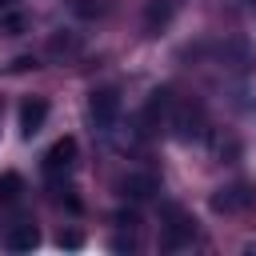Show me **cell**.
Instances as JSON below:
<instances>
[{
	"mask_svg": "<svg viewBox=\"0 0 256 256\" xmlns=\"http://www.w3.org/2000/svg\"><path fill=\"white\" fill-rule=\"evenodd\" d=\"M252 4H256V0H252Z\"/></svg>",
	"mask_w": 256,
	"mask_h": 256,
	"instance_id": "8fae6325",
	"label": "cell"
},
{
	"mask_svg": "<svg viewBox=\"0 0 256 256\" xmlns=\"http://www.w3.org/2000/svg\"><path fill=\"white\" fill-rule=\"evenodd\" d=\"M0 4H8V0H0Z\"/></svg>",
	"mask_w": 256,
	"mask_h": 256,
	"instance_id": "30bf717a",
	"label": "cell"
},
{
	"mask_svg": "<svg viewBox=\"0 0 256 256\" xmlns=\"http://www.w3.org/2000/svg\"><path fill=\"white\" fill-rule=\"evenodd\" d=\"M44 120H48V100L32 96V100L20 104V136H24V140H32V136L44 128Z\"/></svg>",
	"mask_w": 256,
	"mask_h": 256,
	"instance_id": "3957f363",
	"label": "cell"
},
{
	"mask_svg": "<svg viewBox=\"0 0 256 256\" xmlns=\"http://www.w3.org/2000/svg\"><path fill=\"white\" fill-rule=\"evenodd\" d=\"M20 196V176L16 172H4L0 176V200H16Z\"/></svg>",
	"mask_w": 256,
	"mask_h": 256,
	"instance_id": "52a82bcc",
	"label": "cell"
},
{
	"mask_svg": "<svg viewBox=\"0 0 256 256\" xmlns=\"http://www.w3.org/2000/svg\"><path fill=\"white\" fill-rule=\"evenodd\" d=\"M88 116H92V124L100 132H108L116 124V116H120V92L116 88H96L88 96Z\"/></svg>",
	"mask_w": 256,
	"mask_h": 256,
	"instance_id": "6da1fadb",
	"label": "cell"
},
{
	"mask_svg": "<svg viewBox=\"0 0 256 256\" xmlns=\"http://www.w3.org/2000/svg\"><path fill=\"white\" fill-rule=\"evenodd\" d=\"M72 164H76V136H60L44 152V172L48 176H60V172H72Z\"/></svg>",
	"mask_w": 256,
	"mask_h": 256,
	"instance_id": "7a4b0ae2",
	"label": "cell"
},
{
	"mask_svg": "<svg viewBox=\"0 0 256 256\" xmlns=\"http://www.w3.org/2000/svg\"><path fill=\"white\" fill-rule=\"evenodd\" d=\"M36 244H40V232L32 224H12L8 228V248L12 252H32Z\"/></svg>",
	"mask_w": 256,
	"mask_h": 256,
	"instance_id": "5b68a950",
	"label": "cell"
},
{
	"mask_svg": "<svg viewBox=\"0 0 256 256\" xmlns=\"http://www.w3.org/2000/svg\"><path fill=\"white\" fill-rule=\"evenodd\" d=\"M60 248H80V232H60Z\"/></svg>",
	"mask_w": 256,
	"mask_h": 256,
	"instance_id": "9c48e42d",
	"label": "cell"
},
{
	"mask_svg": "<svg viewBox=\"0 0 256 256\" xmlns=\"http://www.w3.org/2000/svg\"><path fill=\"white\" fill-rule=\"evenodd\" d=\"M248 204H252V192H248L244 184L220 188V196H212V208H216V212H236V208H248Z\"/></svg>",
	"mask_w": 256,
	"mask_h": 256,
	"instance_id": "277c9868",
	"label": "cell"
},
{
	"mask_svg": "<svg viewBox=\"0 0 256 256\" xmlns=\"http://www.w3.org/2000/svg\"><path fill=\"white\" fill-rule=\"evenodd\" d=\"M164 20H168V4H152V8H148V24L156 28V24H164Z\"/></svg>",
	"mask_w": 256,
	"mask_h": 256,
	"instance_id": "ba28073f",
	"label": "cell"
},
{
	"mask_svg": "<svg viewBox=\"0 0 256 256\" xmlns=\"http://www.w3.org/2000/svg\"><path fill=\"white\" fill-rule=\"evenodd\" d=\"M152 192H156V180H152V176H140V172L124 176V196H132V200H144V196H152Z\"/></svg>",
	"mask_w": 256,
	"mask_h": 256,
	"instance_id": "8992f818",
	"label": "cell"
}]
</instances>
